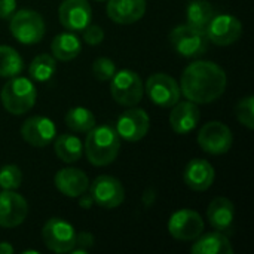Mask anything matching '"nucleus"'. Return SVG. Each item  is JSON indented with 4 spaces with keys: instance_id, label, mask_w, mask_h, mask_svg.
<instances>
[{
    "instance_id": "nucleus-1",
    "label": "nucleus",
    "mask_w": 254,
    "mask_h": 254,
    "mask_svg": "<svg viewBox=\"0 0 254 254\" xmlns=\"http://www.w3.org/2000/svg\"><path fill=\"white\" fill-rule=\"evenodd\" d=\"M226 73L213 61H195L189 64L180 80L183 95L196 104L216 101L226 89Z\"/></svg>"
},
{
    "instance_id": "nucleus-2",
    "label": "nucleus",
    "mask_w": 254,
    "mask_h": 254,
    "mask_svg": "<svg viewBox=\"0 0 254 254\" xmlns=\"http://www.w3.org/2000/svg\"><path fill=\"white\" fill-rule=\"evenodd\" d=\"M121 150V137L110 125L94 127L88 131L85 141V153L88 161L95 167L112 164Z\"/></svg>"
},
{
    "instance_id": "nucleus-3",
    "label": "nucleus",
    "mask_w": 254,
    "mask_h": 254,
    "mask_svg": "<svg viewBox=\"0 0 254 254\" xmlns=\"http://www.w3.org/2000/svg\"><path fill=\"white\" fill-rule=\"evenodd\" d=\"M37 91L33 82L27 77H10L7 83L1 88L0 100L6 112L10 115H24L33 109L36 103Z\"/></svg>"
},
{
    "instance_id": "nucleus-4",
    "label": "nucleus",
    "mask_w": 254,
    "mask_h": 254,
    "mask_svg": "<svg viewBox=\"0 0 254 254\" xmlns=\"http://www.w3.org/2000/svg\"><path fill=\"white\" fill-rule=\"evenodd\" d=\"M9 28L12 36L22 45H36L45 36V21L40 13L31 9L16 10L10 16Z\"/></svg>"
},
{
    "instance_id": "nucleus-5",
    "label": "nucleus",
    "mask_w": 254,
    "mask_h": 254,
    "mask_svg": "<svg viewBox=\"0 0 254 254\" xmlns=\"http://www.w3.org/2000/svg\"><path fill=\"white\" fill-rule=\"evenodd\" d=\"M170 42L179 55L196 58L205 54L210 40L205 31H199L188 24H180L170 33Z\"/></svg>"
},
{
    "instance_id": "nucleus-6",
    "label": "nucleus",
    "mask_w": 254,
    "mask_h": 254,
    "mask_svg": "<svg viewBox=\"0 0 254 254\" xmlns=\"http://www.w3.org/2000/svg\"><path fill=\"white\" fill-rule=\"evenodd\" d=\"M110 80V94L118 104L132 107L141 101L144 88L140 76L135 71L128 68L116 71Z\"/></svg>"
},
{
    "instance_id": "nucleus-7",
    "label": "nucleus",
    "mask_w": 254,
    "mask_h": 254,
    "mask_svg": "<svg viewBox=\"0 0 254 254\" xmlns=\"http://www.w3.org/2000/svg\"><path fill=\"white\" fill-rule=\"evenodd\" d=\"M42 238L45 246L51 252L68 253L74 247L76 231L73 225H70L67 220L60 217H52L45 223L42 229Z\"/></svg>"
},
{
    "instance_id": "nucleus-8",
    "label": "nucleus",
    "mask_w": 254,
    "mask_h": 254,
    "mask_svg": "<svg viewBox=\"0 0 254 254\" xmlns=\"http://www.w3.org/2000/svg\"><path fill=\"white\" fill-rule=\"evenodd\" d=\"M89 195L101 208L113 210L118 208L125 199V189L122 183L112 176H100L89 183Z\"/></svg>"
},
{
    "instance_id": "nucleus-9",
    "label": "nucleus",
    "mask_w": 254,
    "mask_h": 254,
    "mask_svg": "<svg viewBox=\"0 0 254 254\" xmlns=\"http://www.w3.org/2000/svg\"><path fill=\"white\" fill-rule=\"evenodd\" d=\"M198 143L201 149L210 155L228 153L234 143L232 131L223 122L211 121L199 129Z\"/></svg>"
},
{
    "instance_id": "nucleus-10",
    "label": "nucleus",
    "mask_w": 254,
    "mask_h": 254,
    "mask_svg": "<svg viewBox=\"0 0 254 254\" xmlns=\"http://www.w3.org/2000/svg\"><path fill=\"white\" fill-rule=\"evenodd\" d=\"M146 91L153 104L159 107H173L182 95L180 85L165 73H155L147 79Z\"/></svg>"
},
{
    "instance_id": "nucleus-11",
    "label": "nucleus",
    "mask_w": 254,
    "mask_h": 254,
    "mask_svg": "<svg viewBox=\"0 0 254 254\" xmlns=\"http://www.w3.org/2000/svg\"><path fill=\"white\" fill-rule=\"evenodd\" d=\"M205 34L211 43L219 46H229L241 37L243 24L234 15H214L205 30Z\"/></svg>"
},
{
    "instance_id": "nucleus-12",
    "label": "nucleus",
    "mask_w": 254,
    "mask_h": 254,
    "mask_svg": "<svg viewBox=\"0 0 254 254\" xmlns=\"http://www.w3.org/2000/svg\"><path fill=\"white\" fill-rule=\"evenodd\" d=\"M202 231L204 220L193 210H179L168 220V232L179 241H193Z\"/></svg>"
},
{
    "instance_id": "nucleus-13",
    "label": "nucleus",
    "mask_w": 254,
    "mask_h": 254,
    "mask_svg": "<svg viewBox=\"0 0 254 254\" xmlns=\"http://www.w3.org/2000/svg\"><path fill=\"white\" fill-rule=\"evenodd\" d=\"M149 116L143 109H129L124 112L116 122V132L127 141H140L149 131Z\"/></svg>"
},
{
    "instance_id": "nucleus-14",
    "label": "nucleus",
    "mask_w": 254,
    "mask_h": 254,
    "mask_svg": "<svg viewBox=\"0 0 254 254\" xmlns=\"http://www.w3.org/2000/svg\"><path fill=\"white\" fill-rule=\"evenodd\" d=\"M60 22L70 31H83L91 24L92 9L86 0H64L58 9Z\"/></svg>"
},
{
    "instance_id": "nucleus-15",
    "label": "nucleus",
    "mask_w": 254,
    "mask_h": 254,
    "mask_svg": "<svg viewBox=\"0 0 254 254\" xmlns=\"http://www.w3.org/2000/svg\"><path fill=\"white\" fill-rule=\"evenodd\" d=\"M21 135L33 147H45L52 143L57 135L54 121L46 116L28 118L21 127Z\"/></svg>"
},
{
    "instance_id": "nucleus-16",
    "label": "nucleus",
    "mask_w": 254,
    "mask_h": 254,
    "mask_svg": "<svg viewBox=\"0 0 254 254\" xmlns=\"http://www.w3.org/2000/svg\"><path fill=\"white\" fill-rule=\"evenodd\" d=\"M28 214L27 201L13 190H3L0 193V226L16 228Z\"/></svg>"
},
{
    "instance_id": "nucleus-17",
    "label": "nucleus",
    "mask_w": 254,
    "mask_h": 254,
    "mask_svg": "<svg viewBox=\"0 0 254 254\" xmlns=\"http://www.w3.org/2000/svg\"><path fill=\"white\" fill-rule=\"evenodd\" d=\"M201 118V112L196 103L192 101H177L170 113V125L177 134H189L195 129Z\"/></svg>"
},
{
    "instance_id": "nucleus-18",
    "label": "nucleus",
    "mask_w": 254,
    "mask_h": 254,
    "mask_svg": "<svg viewBox=\"0 0 254 254\" xmlns=\"http://www.w3.org/2000/svg\"><path fill=\"white\" fill-rule=\"evenodd\" d=\"M214 177H216V173H214L213 165L208 161L201 159V158L189 161L183 173V179L188 188L196 192H204L210 189L214 182Z\"/></svg>"
},
{
    "instance_id": "nucleus-19",
    "label": "nucleus",
    "mask_w": 254,
    "mask_h": 254,
    "mask_svg": "<svg viewBox=\"0 0 254 254\" xmlns=\"http://www.w3.org/2000/svg\"><path fill=\"white\" fill-rule=\"evenodd\" d=\"M55 186L63 195L68 198H79L88 192L89 179L79 168H63L55 174Z\"/></svg>"
},
{
    "instance_id": "nucleus-20",
    "label": "nucleus",
    "mask_w": 254,
    "mask_h": 254,
    "mask_svg": "<svg viewBox=\"0 0 254 254\" xmlns=\"http://www.w3.org/2000/svg\"><path fill=\"white\" fill-rule=\"evenodd\" d=\"M235 217V208L231 199L219 196L211 201L207 210V219L214 231L222 232L225 235L232 232Z\"/></svg>"
},
{
    "instance_id": "nucleus-21",
    "label": "nucleus",
    "mask_w": 254,
    "mask_h": 254,
    "mask_svg": "<svg viewBox=\"0 0 254 254\" xmlns=\"http://www.w3.org/2000/svg\"><path fill=\"white\" fill-rule=\"evenodd\" d=\"M146 0H109L107 15L118 24H132L143 18Z\"/></svg>"
},
{
    "instance_id": "nucleus-22",
    "label": "nucleus",
    "mask_w": 254,
    "mask_h": 254,
    "mask_svg": "<svg viewBox=\"0 0 254 254\" xmlns=\"http://www.w3.org/2000/svg\"><path fill=\"white\" fill-rule=\"evenodd\" d=\"M190 252L193 254H232L234 249L229 238L225 234L216 231L202 237L199 235Z\"/></svg>"
},
{
    "instance_id": "nucleus-23",
    "label": "nucleus",
    "mask_w": 254,
    "mask_h": 254,
    "mask_svg": "<svg viewBox=\"0 0 254 254\" xmlns=\"http://www.w3.org/2000/svg\"><path fill=\"white\" fill-rule=\"evenodd\" d=\"M51 51H52L54 58H57L60 61H71L80 54L82 43L76 34L61 33L52 40Z\"/></svg>"
},
{
    "instance_id": "nucleus-24",
    "label": "nucleus",
    "mask_w": 254,
    "mask_h": 254,
    "mask_svg": "<svg viewBox=\"0 0 254 254\" xmlns=\"http://www.w3.org/2000/svg\"><path fill=\"white\" fill-rule=\"evenodd\" d=\"M213 16H214V9L211 3L207 0H193L189 3L186 9V18H188L186 24L199 31L207 30Z\"/></svg>"
},
{
    "instance_id": "nucleus-25",
    "label": "nucleus",
    "mask_w": 254,
    "mask_h": 254,
    "mask_svg": "<svg viewBox=\"0 0 254 254\" xmlns=\"http://www.w3.org/2000/svg\"><path fill=\"white\" fill-rule=\"evenodd\" d=\"M54 149H55L57 156L63 162H67V164H73L79 161L83 153L82 141L73 134H63L57 137L54 143Z\"/></svg>"
},
{
    "instance_id": "nucleus-26",
    "label": "nucleus",
    "mask_w": 254,
    "mask_h": 254,
    "mask_svg": "<svg viewBox=\"0 0 254 254\" xmlns=\"http://www.w3.org/2000/svg\"><path fill=\"white\" fill-rule=\"evenodd\" d=\"M24 68V61L21 55L10 46L0 45V76L15 77Z\"/></svg>"
},
{
    "instance_id": "nucleus-27",
    "label": "nucleus",
    "mask_w": 254,
    "mask_h": 254,
    "mask_svg": "<svg viewBox=\"0 0 254 254\" xmlns=\"http://www.w3.org/2000/svg\"><path fill=\"white\" fill-rule=\"evenodd\" d=\"M55 70H57L55 58L49 54H40L31 61L28 67V74L36 82H48L54 76Z\"/></svg>"
},
{
    "instance_id": "nucleus-28",
    "label": "nucleus",
    "mask_w": 254,
    "mask_h": 254,
    "mask_svg": "<svg viewBox=\"0 0 254 254\" xmlns=\"http://www.w3.org/2000/svg\"><path fill=\"white\" fill-rule=\"evenodd\" d=\"M65 125L76 132H88L95 127V116L89 109L73 107L65 115Z\"/></svg>"
},
{
    "instance_id": "nucleus-29",
    "label": "nucleus",
    "mask_w": 254,
    "mask_h": 254,
    "mask_svg": "<svg viewBox=\"0 0 254 254\" xmlns=\"http://www.w3.org/2000/svg\"><path fill=\"white\" fill-rule=\"evenodd\" d=\"M22 173L16 165H4L0 168V188L3 190H15L21 186Z\"/></svg>"
},
{
    "instance_id": "nucleus-30",
    "label": "nucleus",
    "mask_w": 254,
    "mask_h": 254,
    "mask_svg": "<svg viewBox=\"0 0 254 254\" xmlns=\"http://www.w3.org/2000/svg\"><path fill=\"white\" fill-rule=\"evenodd\" d=\"M254 98L252 95L243 98L238 101L237 107H235V115L237 119L240 121V124H243L244 127H247L249 129H253L254 127Z\"/></svg>"
},
{
    "instance_id": "nucleus-31",
    "label": "nucleus",
    "mask_w": 254,
    "mask_h": 254,
    "mask_svg": "<svg viewBox=\"0 0 254 254\" xmlns=\"http://www.w3.org/2000/svg\"><path fill=\"white\" fill-rule=\"evenodd\" d=\"M115 73H116V65L110 58L100 57L92 64V74L97 80H101V82L110 80Z\"/></svg>"
},
{
    "instance_id": "nucleus-32",
    "label": "nucleus",
    "mask_w": 254,
    "mask_h": 254,
    "mask_svg": "<svg viewBox=\"0 0 254 254\" xmlns=\"http://www.w3.org/2000/svg\"><path fill=\"white\" fill-rule=\"evenodd\" d=\"M94 246V237L89 232H80L76 234L74 247L71 249V253H86Z\"/></svg>"
},
{
    "instance_id": "nucleus-33",
    "label": "nucleus",
    "mask_w": 254,
    "mask_h": 254,
    "mask_svg": "<svg viewBox=\"0 0 254 254\" xmlns=\"http://www.w3.org/2000/svg\"><path fill=\"white\" fill-rule=\"evenodd\" d=\"M83 39H85V42H86L88 45H92V46L100 45V43L104 40V31H103L101 27H98V25H91V24H89V25L83 30Z\"/></svg>"
},
{
    "instance_id": "nucleus-34",
    "label": "nucleus",
    "mask_w": 254,
    "mask_h": 254,
    "mask_svg": "<svg viewBox=\"0 0 254 254\" xmlns=\"http://www.w3.org/2000/svg\"><path fill=\"white\" fill-rule=\"evenodd\" d=\"M16 12V0H0V19H10Z\"/></svg>"
},
{
    "instance_id": "nucleus-35",
    "label": "nucleus",
    "mask_w": 254,
    "mask_h": 254,
    "mask_svg": "<svg viewBox=\"0 0 254 254\" xmlns=\"http://www.w3.org/2000/svg\"><path fill=\"white\" fill-rule=\"evenodd\" d=\"M79 198H80L79 204H80V207H82V208H91V205L94 204V201H92L91 195H89V193H86V192H85L83 195H80Z\"/></svg>"
},
{
    "instance_id": "nucleus-36",
    "label": "nucleus",
    "mask_w": 254,
    "mask_h": 254,
    "mask_svg": "<svg viewBox=\"0 0 254 254\" xmlns=\"http://www.w3.org/2000/svg\"><path fill=\"white\" fill-rule=\"evenodd\" d=\"M13 247L9 243H0V254H12Z\"/></svg>"
},
{
    "instance_id": "nucleus-37",
    "label": "nucleus",
    "mask_w": 254,
    "mask_h": 254,
    "mask_svg": "<svg viewBox=\"0 0 254 254\" xmlns=\"http://www.w3.org/2000/svg\"><path fill=\"white\" fill-rule=\"evenodd\" d=\"M97 1H104V0H97Z\"/></svg>"
}]
</instances>
